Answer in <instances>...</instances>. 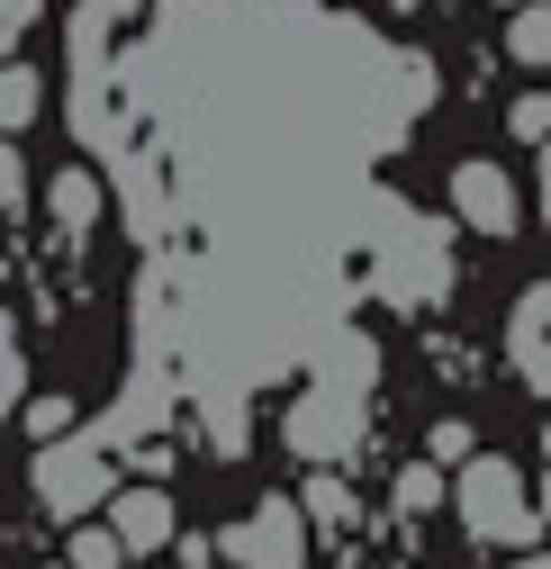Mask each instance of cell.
<instances>
[{
	"mask_svg": "<svg viewBox=\"0 0 551 569\" xmlns=\"http://www.w3.org/2000/svg\"><path fill=\"white\" fill-rule=\"evenodd\" d=\"M461 525L479 533V542H498V551H533V533H542V507H524V470L515 461H498V452H479V461H461Z\"/></svg>",
	"mask_w": 551,
	"mask_h": 569,
	"instance_id": "cell-1",
	"label": "cell"
},
{
	"mask_svg": "<svg viewBox=\"0 0 551 569\" xmlns=\"http://www.w3.org/2000/svg\"><path fill=\"white\" fill-rule=\"evenodd\" d=\"M218 551H227L236 569H308V516L290 507V497H262L244 525L218 533Z\"/></svg>",
	"mask_w": 551,
	"mask_h": 569,
	"instance_id": "cell-2",
	"label": "cell"
},
{
	"mask_svg": "<svg viewBox=\"0 0 551 569\" xmlns=\"http://www.w3.org/2000/svg\"><path fill=\"white\" fill-rule=\"evenodd\" d=\"M100 497H109V461H100L91 443H54V452H37V507H46L54 525H82Z\"/></svg>",
	"mask_w": 551,
	"mask_h": 569,
	"instance_id": "cell-3",
	"label": "cell"
},
{
	"mask_svg": "<svg viewBox=\"0 0 551 569\" xmlns=\"http://www.w3.org/2000/svg\"><path fill=\"white\" fill-rule=\"evenodd\" d=\"M281 435H290V452H299V461H317V470H325L343 443L362 435V416L343 407V398H325V389H308V398L290 407V425H281Z\"/></svg>",
	"mask_w": 551,
	"mask_h": 569,
	"instance_id": "cell-4",
	"label": "cell"
},
{
	"mask_svg": "<svg viewBox=\"0 0 551 569\" xmlns=\"http://www.w3.org/2000/svg\"><path fill=\"white\" fill-rule=\"evenodd\" d=\"M452 208H461L479 236H515V181L498 163H461L452 172Z\"/></svg>",
	"mask_w": 551,
	"mask_h": 569,
	"instance_id": "cell-5",
	"label": "cell"
},
{
	"mask_svg": "<svg viewBox=\"0 0 551 569\" xmlns=\"http://www.w3.org/2000/svg\"><path fill=\"white\" fill-rule=\"evenodd\" d=\"M109 525H118L127 551H163L172 542V497L163 488H127V497H109Z\"/></svg>",
	"mask_w": 551,
	"mask_h": 569,
	"instance_id": "cell-6",
	"label": "cell"
},
{
	"mask_svg": "<svg viewBox=\"0 0 551 569\" xmlns=\"http://www.w3.org/2000/svg\"><path fill=\"white\" fill-rule=\"evenodd\" d=\"M46 208H54V227H63V236H82V227L100 218V181H91L82 163H73V172H54V181H46Z\"/></svg>",
	"mask_w": 551,
	"mask_h": 569,
	"instance_id": "cell-7",
	"label": "cell"
},
{
	"mask_svg": "<svg viewBox=\"0 0 551 569\" xmlns=\"http://www.w3.org/2000/svg\"><path fill=\"white\" fill-rule=\"evenodd\" d=\"M37 109H46L37 63H10V82H0V118H10V136H19V127H37Z\"/></svg>",
	"mask_w": 551,
	"mask_h": 569,
	"instance_id": "cell-8",
	"label": "cell"
},
{
	"mask_svg": "<svg viewBox=\"0 0 551 569\" xmlns=\"http://www.w3.org/2000/svg\"><path fill=\"white\" fill-rule=\"evenodd\" d=\"M389 497H398V516H434V507H443V470H434V461H407Z\"/></svg>",
	"mask_w": 551,
	"mask_h": 569,
	"instance_id": "cell-9",
	"label": "cell"
},
{
	"mask_svg": "<svg viewBox=\"0 0 551 569\" xmlns=\"http://www.w3.org/2000/svg\"><path fill=\"white\" fill-rule=\"evenodd\" d=\"M507 54H515V63H551V0L515 10V28H507Z\"/></svg>",
	"mask_w": 551,
	"mask_h": 569,
	"instance_id": "cell-10",
	"label": "cell"
},
{
	"mask_svg": "<svg viewBox=\"0 0 551 569\" xmlns=\"http://www.w3.org/2000/svg\"><path fill=\"white\" fill-rule=\"evenodd\" d=\"M63 551H73V569H127V560H136V551L118 542V525H82Z\"/></svg>",
	"mask_w": 551,
	"mask_h": 569,
	"instance_id": "cell-11",
	"label": "cell"
},
{
	"mask_svg": "<svg viewBox=\"0 0 551 569\" xmlns=\"http://www.w3.org/2000/svg\"><path fill=\"white\" fill-rule=\"evenodd\" d=\"M308 516H317V525H343V516H353V488H343L334 470H317V479H308Z\"/></svg>",
	"mask_w": 551,
	"mask_h": 569,
	"instance_id": "cell-12",
	"label": "cell"
},
{
	"mask_svg": "<svg viewBox=\"0 0 551 569\" xmlns=\"http://www.w3.org/2000/svg\"><path fill=\"white\" fill-rule=\"evenodd\" d=\"M507 127L524 136V146H551V91H524V100L507 109Z\"/></svg>",
	"mask_w": 551,
	"mask_h": 569,
	"instance_id": "cell-13",
	"label": "cell"
},
{
	"mask_svg": "<svg viewBox=\"0 0 551 569\" xmlns=\"http://www.w3.org/2000/svg\"><path fill=\"white\" fill-rule=\"evenodd\" d=\"M63 425H73V398H37V407H28V435H37V452L63 435Z\"/></svg>",
	"mask_w": 551,
	"mask_h": 569,
	"instance_id": "cell-14",
	"label": "cell"
},
{
	"mask_svg": "<svg viewBox=\"0 0 551 569\" xmlns=\"http://www.w3.org/2000/svg\"><path fill=\"white\" fill-rule=\"evenodd\" d=\"M37 19H46V0H0V37H10V46H28Z\"/></svg>",
	"mask_w": 551,
	"mask_h": 569,
	"instance_id": "cell-15",
	"label": "cell"
},
{
	"mask_svg": "<svg viewBox=\"0 0 551 569\" xmlns=\"http://www.w3.org/2000/svg\"><path fill=\"white\" fill-rule=\"evenodd\" d=\"M434 461H479V452H470V425H461V416H443V425H434Z\"/></svg>",
	"mask_w": 551,
	"mask_h": 569,
	"instance_id": "cell-16",
	"label": "cell"
},
{
	"mask_svg": "<svg viewBox=\"0 0 551 569\" xmlns=\"http://www.w3.org/2000/svg\"><path fill=\"white\" fill-rule=\"evenodd\" d=\"M533 199H542V227H551V146H542V172H533Z\"/></svg>",
	"mask_w": 551,
	"mask_h": 569,
	"instance_id": "cell-17",
	"label": "cell"
},
{
	"mask_svg": "<svg viewBox=\"0 0 551 569\" xmlns=\"http://www.w3.org/2000/svg\"><path fill=\"white\" fill-rule=\"evenodd\" d=\"M515 569H551V560H542V551H524V560H515Z\"/></svg>",
	"mask_w": 551,
	"mask_h": 569,
	"instance_id": "cell-18",
	"label": "cell"
},
{
	"mask_svg": "<svg viewBox=\"0 0 551 569\" xmlns=\"http://www.w3.org/2000/svg\"><path fill=\"white\" fill-rule=\"evenodd\" d=\"M542 525H551V479H542Z\"/></svg>",
	"mask_w": 551,
	"mask_h": 569,
	"instance_id": "cell-19",
	"label": "cell"
},
{
	"mask_svg": "<svg viewBox=\"0 0 551 569\" xmlns=\"http://www.w3.org/2000/svg\"><path fill=\"white\" fill-rule=\"evenodd\" d=\"M507 10H533V0H507Z\"/></svg>",
	"mask_w": 551,
	"mask_h": 569,
	"instance_id": "cell-20",
	"label": "cell"
},
{
	"mask_svg": "<svg viewBox=\"0 0 551 569\" xmlns=\"http://www.w3.org/2000/svg\"><path fill=\"white\" fill-rule=\"evenodd\" d=\"M542 452H551V425H542Z\"/></svg>",
	"mask_w": 551,
	"mask_h": 569,
	"instance_id": "cell-21",
	"label": "cell"
},
{
	"mask_svg": "<svg viewBox=\"0 0 551 569\" xmlns=\"http://www.w3.org/2000/svg\"><path fill=\"white\" fill-rule=\"evenodd\" d=\"M54 569H73V560H54Z\"/></svg>",
	"mask_w": 551,
	"mask_h": 569,
	"instance_id": "cell-22",
	"label": "cell"
},
{
	"mask_svg": "<svg viewBox=\"0 0 551 569\" xmlns=\"http://www.w3.org/2000/svg\"><path fill=\"white\" fill-rule=\"evenodd\" d=\"M136 569H154V560H136Z\"/></svg>",
	"mask_w": 551,
	"mask_h": 569,
	"instance_id": "cell-23",
	"label": "cell"
}]
</instances>
